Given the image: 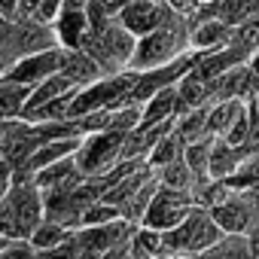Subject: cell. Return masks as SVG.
<instances>
[{"label": "cell", "mask_w": 259, "mask_h": 259, "mask_svg": "<svg viewBox=\"0 0 259 259\" xmlns=\"http://www.w3.org/2000/svg\"><path fill=\"white\" fill-rule=\"evenodd\" d=\"M43 217H46L43 189L37 186L34 174L16 168L13 171V186H10L7 198L0 201V235L31 238V232L43 223Z\"/></svg>", "instance_id": "6da1fadb"}, {"label": "cell", "mask_w": 259, "mask_h": 259, "mask_svg": "<svg viewBox=\"0 0 259 259\" xmlns=\"http://www.w3.org/2000/svg\"><path fill=\"white\" fill-rule=\"evenodd\" d=\"M192 52V43H189V19L183 13H177L171 22H165L162 28H156L153 34L147 37H138V49H135V58H132V70H156V67H165L183 55Z\"/></svg>", "instance_id": "7a4b0ae2"}, {"label": "cell", "mask_w": 259, "mask_h": 259, "mask_svg": "<svg viewBox=\"0 0 259 259\" xmlns=\"http://www.w3.org/2000/svg\"><path fill=\"white\" fill-rule=\"evenodd\" d=\"M79 49H85L101 64V70L110 76V73L132 70V58H135V49H138V37L128 31L119 19H113L107 28L89 31L82 37V46Z\"/></svg>", "instance_id": "3957f363"}, {"label": "cell", "mask_w": 259, "mask_h": 259, "mask_svg": "<svg viewBox=\"0 0 259 259\" xmlns=\"http://www.w3.org/2000/svg\"><path fill=\"white\" fill-rule=\"evenodd\" d=\"M226 232L220 229V223L213 220V213L201 204H195L183 223H177L174 229L162 232L165 238V253L171 256H201L204 250H210Z\"/></svg>", "instance_id": "277c9868"}, {"label": "cell", "mask_w": 259, "mask_h": 259, "mask_svg": "<svg viewBox=\"0 0 259 259\" xmlns=\"http://www.w3.org/2000/svg\"><path fill=\"white\" fill-rule=\"evenodd\" d=\"M122 147H125V135L113 132V128L85 135L76 150V165L85 177H107L122 162Z\"/></svg>", "instance_id": "5b68a950"}, {"label": "cell", "mask_w": 259, "mask_h": 259, "mask_svg": "<svg viewBox=\"0 0 259 259\" xmlns=\"http://www.w3.org/2000/svg\"><path fill=\"white\" fill-rule=\"evenodd\" d=\"M192 207H195V195H192L189 189H174V186L159 183V189H156V195H153V201H150V207H147L141 226L168 232V229H174L177 223H183Z\"/></svg>", "instance_id": "8992f818"}, {"label": "cell", "mask_w": 259, "mask_h": 259, "mask_svg": "<svg viewBox=\"0 0 259 259\" xmlns=\"http://www.w3.org/2000/svg\"><path fill=\"white\" fill-rule=\"evenodd\" d=\"M177 16V10H171L165 0H132L116 19L132 31L135 37H147L156 28H162L165 22H171Z\"/></svg>", "instance_id": "52a82bcc"}, {"label": "cell", "mask_w": 259, "mask_h": 259, "mask_svg": "<svg viewBox=\"0 0 259 259\" xmlns=\"http://www.w3.org/2000/svg\"><path fill=\"white\" fill-rule=\"evenodd\" d=\"M61 70V46H52V49H40V52H31V55H22L16 58L10 67H7V79H16L22 85H37L43 79H49L52 73Z\"/></svg>", "instance_id": "ba28073f"}, {"label": "cell", "mask_w": 259, "mask_h": 259, "mask_svg": "<svg viewBox=\"0 0 259 259\" xmlns=\"http://www.w3.org/2000/svg\"><path fill=\"white\" fill-rule=\"evenodd\" d=\"M135 229H138V226H135L132 220L119 217V220H110V223H101V226H79V229H76V238H79L82 250L101 256V253H107L110 247H116V244H122V241H132Z\"/></svg>", "instance_id": "9c48e42d"}, {"label": "cell", "mask_w": 259, "mask_h": 259, "mask_svg": "<svg viewBox=\"0 0 259 259\" xmlns=\"http://www.w3.org/2000/svg\"><path fill=\"white\" fill-rule=\"evenodd\" d=\"M210 213H213V220L220 223V229H223L226 235H247V232L259 223V217L253 213V207H250L244 189H232V195H229L223 204H217Z\"/></svg>", "instance_id": "30bf717a"}, {"label": "cell", "mask_w": 259, "mask_h": 259, "mask_svg": "<svg viewBox=\"0 0 259 259\" xmlns=\"http://www.w3.org/2000/svg\"><path fill=\"white\" fill-rule=\"evenodd\" d=\"M34 180H37V186H40L43 195H46V192H70V189H76V186L85 180V174L79 171L76 156H67V159H61V162H55V165L37 171Z\"/></svg>", "instance_id": "8fae6325"}, {"label": "cell", "mask_w": 259, "mask_h": 259, "mask_svg": "<svg viewBox=\"0 0 259 259\" xmlns=\"http://www.w3.org/2000/svg\"><path fill=\"white\" fill-rule=\"evenodd\" d=\"M189 43H192V52L223 49V46L232 43V25H226L220 16L189 22Z\"/></svg>", "instance_id": "7c38bea8"}, {"label": "cell", "mask_w": 259, "mask_h": 259, "mask_svg": "<svg viewBox=\"0 0 259 259\" xmlns=\"http://www.w3.org/2000/svg\"><path fill=\"white\" fill-rule=\"evenodd\" d=\"M52 28H55V37H58L61 49H79L82 37L89 34V13L79 10V7H64L61 16L52 22Z\"/></svg>", "instance_id": "4fadbf2b"}, {"label": "cell", "mask_w": 259, "mask_h": 259, "mask_svg": "<svg viewBox=\"0 0 259 259\" xmlns=\"http://www.w3.org/2000/svg\"><path fill=\"white\" fill-rule=\"evenodd\" d=\"M61 73L73 85H89V82H98L101 76H107L101 70V64L85 49H61Z\"/></svg>", "instance_id": "5bb4252c"}, {"label": "cell", "mask_w": 259, "mask_h": 259, "mask_svg": "<svg viewBox=\"0 0 259 259\" xmlns=\"http://www.w3.org/2000/svg\"><path fill=\"white\" fill-rule=\"evenodd\" d=\"M79 144H82V138H79V135L49 141V144H43V147H40V150L25 162V165H19V168H22V171H28V174H37V171H43V168H49V165H55V162L67 159V156H76Z\"/></svg>", "instance_id": "9a60e30c"}, {"label": "cell", "mask_w": 259, "mask_h": 259, "mask_svg": "<svg viewBox=\"0 0 259 259\" xmlns=\"http://www.w3.org/2000/svg\"><path fill=\"white\" fill-rule=\"evenodd\" d=\"M183 113V101H180V92L177 85H168L162 92H156L147 104H144V119L141 125H159V122H171Z\"/></svg>", "instance_id": "2e32d148"}, {"label": "cell", "mask_w": 259, "mask_h": 259, "mask_svg": "<svg viewBox=\"0 0 259 259\" xmlns=\"http://www.w3.org/2000/svg\"><path fill=\"white\" fill-rule=\"evenodd\" d=\"M31 98V85H22L16 79L0 76V119L10 122V119H22L25 107Z\"/></svg>", "instance_id": "e0dca14e"}, {"label": "cell", "mask_w": 259, "mask_h": 259, "mask_svg": "<svg viewBox=\"0 0 259 259\" xmlns=\"http://www.w3.org/2000/svg\"><path fill=\"white\" fill-rule=\"evenodd\" d=\"M174 132H177L186 144H192V141L210 135V104H204V107H192V110H183V113L174 119Z\"/></svg>", "instance_id": "ac0fdd59"}, {"label": "cell", "mask_w": 259, "mask_h": 259, "mask_svg": "<svg viewBox=\"0 0 259 259\" xmlns=\"http://www.w3.org/2000/svg\"><path fill=\"white\" fill-rule=\"evenodd\" d=\"M241 162H244L241 147H235V144H229L223 138L213 141V153H210V177L213 180H229L241 168Z\"/></svg>", "instance_id": "d6986e66"}, {"label": "cell", "mask_w": 259, "mask_h": 259, "mask_svg": "<svg viewBox=\"0 0 259 259\" xmlns=\"http://www.w3.org/2000/svg\"><path fill=\"white\" fill-rule=\"evenodd\" d=\"M70 89H76L61 70L58 73H52L49 79H43V82H37L34 89H31V98H28V107H25V116H31L34 110H40V107H46L49 101H55V98H61V95H67Z\"/></svg>", "instance_id": "ffe728a7"}, {"label": "cell", "mask_w": 259, "mask_h": 259, "mask_svg": "<svg viewBox=\"0 0 259 259\" xmlns=\"http://www.w3.org/2000/svg\"><path fill=\"white\" fill-rule=\"evenodd\" d=\"M213 135H204V138H198V141H192V144H186V153H183V159H186V165L192 168V174H195V186H201L204 180H213L210 177V153H213Z\"/></svg>", "instance_id": "44dd1931"}, {"label": "cell", "mask_w": 259, "mask_h": 259, "mask_svg": "<svg viewBox=\"0 0 259 259\" xmlns=\"http://www.w3.org/2000/svg\"><path fill=\"white\" fill-rule=\"evenodd\" d=\"M177 92H180L183 110L213 104V101H210V82H207V79H201V76H198V73H192V70H186V73H183V79L177 82Z\"/></svg>", "instance_id": "7402d4cb"}, {"label": "cell", "mask_w": 259, "mask_h": 259, "mask_svg": "<svg viewBox=\"0 0 259 259\" xmlns=\"http://www.w3.org/2000/svg\"><path fill=\"white\" fill-rule=\"evenodd\" d=\"M132 253H135V259H159V256H165L162 232L150 229V226H138L135 235H132Z\"/></svg>", "instance_id": "603a6c76"}, {"label": "cell", "mask_w": 259, "mask_h": 259, "mask_svg": "<svg viewBox=\"0 0 259 259\" xmlns=\"http://www.w3.org/2000/svg\"><path fill=\"white\" fill-rule=\"evenodd\" d=\"M198 259H253L247 235H223L210 250H204Z\"/></svg>", "instance_id": "cb8c5ba5"}, {"label": "cell", "mask_w": 259, "mask_h": 259, "mask_svg": "<svg viewBox=\"0 0 259 259\" xmlns=\"http://www.w3.org/2000/svg\"><path fill=\"white\" fill-rule=\"evenodd\" d=\"M183 153H186V141L171 128V132L153 147V153L147 156V162H150V168H162V165H171V162L183 159Z\"/></svg>", "instance_id": "d4e9b609"}, {"label": "cell", "mask_w": 259, "mask_h": 259, "mask_svg": "<svg viewBox=\"0 0 259 259\" xmlns=\"http://www.w3.org/2000/svg\"><path fill=\"white\" fill-rule=\"evenodd\" d=\"M156 174H159V183H165V186H174V189H195V174H192V168L186 165V159H177V162H171V165H162V168H156Z\"/></svg>", "instance_id": "484cf974"}, {"label": "cell", "mask_w": 259, "mask_h": 259, "mask_svg": "<svg viewBox=\"0 0 259 259\" xmlns=\"http://www.w3.org/2000/svg\"><path fill=\"white\" fill-rule=\"evenodd\" d=\"M232 46L241 49L247 58L259 49V13H253L250 19H244L241 25L232 28Z\"/></svg>", "instance_id": "4316f807"}, {"label": "cell", "mask_w": 259, "mask_h": 259, "mask_svg": "<svg viewBox=\"0 0 259 259\" xmlns=\"http://www.w3.org/2000/svg\"><path fill=\"white\" fill-rule=\"evenodd\" d=\"M73 229H67V226H61V223H55V220H49V217H43V223L31 232V244L37 247V250H46V247H55V244H61L67 235H70Z\"/></svg>", "instance_id": "83f0119b"}, {"label": "cell", "mask_w": 259, "mask_h": 259, "mask_svg": "<svg viewBox=\"0 0 259 259\" xmlns=\"http://www.w3.org/2000/svg\"><path fill=\"white\" fill-rule=\"evenodd\" d=\"M82 253V244L76 238V229L55 247H46V250H37V259H76Z\"/></svg>", "instance_id": "f1b7e54d"}, {"label": "cell", "mask_w": 259, "mask_h": 259, "mask_svg": "<svg viewBox=\"0 0 259 259\" xmlns=\"http://www.w3.org/2000/svg\"><path fill=\"white\" fill-rule=\"evenodd\" d=\"M119 217H122L119 207L101 198V201H95V204L85 207V213H82V226H101V223H110V220H119Z\"/></svg>", "instance_id": "f546056e"}, {"label": "cell", "mask_w": 259, "mask_h": 259, "mask_svg": "<svg viewBox=\"0 0 259 259\" xmlns=\"http://www.w3.org/2000/svg\"><path fill=\"white\" fill-rule=\"evenodd\" d=\"M0 259H37V247L28 238H10L0 250Z\"/></svg>", "instance_id": "4dcf8cb0"}, {"label": "cell", "mask_w": 259, "mask_h": 259, "mask_svg": "<svg viewBox=\"0 0 259 259\" xmlns=\"http://www.w3.org/2000/svg\"><path fill=\"white\" fill-rule=\"evenodd\" d=\"M61 10H64V0H40V10H37V19H43V22H55L58 16H61Z\"/></svg>", "instance_id": "1f68e13d"}, {"label": "cell", "mask_w": 259, "mask_h": 259, "mask_svg": "<svg viewBox=\"0 0 259 259\" xmlns=\"http://www.w3.org/2000/svg\"><path fill=\"white\" fill-rule=\"evenodd\" d=\"M13 165L7 162V159H0V201L7 198V192H10V186H13Z\"/></svg>", "instance_id": "d6a6232c"}, {"label": "cell", "mask_w": 259, "mask_h": 259, "mask_svg": "<svg viewBox=\"0 0 259 259\" xmlns=\"http://www.w3.org/2000/svg\"><path fill=\"white\" fill-rule=\"evenodd\" d=\"M101 259H135V253H132V241H122V244L110 247L107 253H101Z\"/></svg>", "instance_id": "836d02e7"}, {"label": "cell", "mask_w": 259, "mask_h": 259, "mask_svg": "<svg viewBox=\"0 0 259 259\" xmlns=\"http://www.w3.org/2000/svg\"><path fill=\"white\" fill-rule=\"evenodd\" d=\"M0 19L16 22L19 19V0H0Z\"/></svg>", "instance_id": "e575fe53"}, {"label": "cell", "mask_w": 259, "mask_h": 259, "mask_svg": "<svg viewBox=\"0 0 259 259\" xmlns=\"http://www.w3.org/2000/svg\"><path fill=\"white\" fill-rule=\"evenodd\" d=\"M40 10V0H19V19H34Z\"/></svg>", "instance_id": "d590c367"}, {"label": "cell", "mask_w": 259, "mask_h": 259, "mask_svg": "<svg viewBox=\"0 0 259 259\" xmlns=\"http://www.w3.org/2000/svg\"><path fill=\"white\" fill-rule=\"evenodd\" d=\"M98 4H101V7H104L110 16H119V13H122L128 4H132V0H98Z\"/></svg>", "instance_id": "8d00e7d4"}, {"label": "cell", "mask_w": 259, "mask_h": 259, "mask_svg": "<svg viewBox=\"0 0 259 259\" xmlns=\"http://www.w3.org/2000/svg\"><path fill=\"white\" fill-rule=\"evenodd\" d=\"M165 4H168L171 10H177V13H183V16L189 13V0H165Z\"/></svg>", "instance_id": "74e56055"}, {"label": "cell", "mask_w": 259, "mask_h": 259, "mask_svg": "<svg viewBox=\"0 0 259 259\" xmlns=\"http://www.w3.org/2000/svg\"><path fill=\"white\" fill-rule=\"evenodd\" d=\"M64 7H79V10H85L89 0H64Z\"/></svg>", "instance_id": "f35d334b"}, {"label": "cell", "mask_w": 259, "mask_h": 259, "mask_svg": "<svg viewBox=\"0 0 259 259\" xmlns=\"http://www.w3.org/2000/svg\"><path fill=\"white\" fill-rule=\"evenodd\" d=\"M76 259H101V256H98V253H89V250H82V253H79Z\"/></svg>", "instance_id": "ab89813d"}, {"label": "cell", "mask_w": 259, "mask_h": 259, "mask_svg": "<svg viewBox=\"0 0 259 259\" xmlns=\"http://www.w3.org/2000/svg\"><path fill=\"white\" fill-rule=\"evenodd\" d=\"M159 259H198V256H171V253H165V256H159Z\"/></svg>", "instance_id": "60d3db41"}, {"label": "cell", "mask_w": 259, "mask_h": 259, "mask_svg": "<svg viewBox=\"0 0 259 259\" xmlns=\"http://www.w3.org/2000/svg\"><path fill=\"white\" fill-rule=\"evenodd\" d=\"M250 107H253V110H256V113H259V95H256V98H253V101H250Z\"/></svg>", "instance_id": "b9f144b4"}, {"label": "cell", "mask_w": 259, "mask_h": 259, "mask_svg": "<svg viewBox=\"0 0 259 259\" xmlns=\"http://www.w3.org/2000/svg\"><path fill=\"white\" fill-rule=\"evenodd\" d=\"M7 241H10L7 235H0V250H4V244H7Z\"/></svg>", "instance_id": "7bdbcfd3"}, {"label": "cell", "mask_w": 259, "mask_h": 259, "mask_svg": "<svg viewBox=\"0 0 259 259\" xmlns=\"http://www.w3.org/2000/svg\"><path fill=\"white\" fill-rule=\"evenodd\" d=\"M256 7H259V0H256Z\"/></svg>", "instance_id": "ee69618b"}]
</instances>
